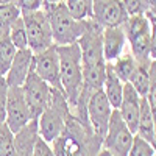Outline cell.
Segmentation results:
<instances>
[{"label": "cell", "mask_w": 156, "mask_h": 156, "mask_svg": "<svg viewBox=\"0 0 156 156\" xmlns=\"http://www.w3.org/2000/svg\"><path fill=\"white\" fill-rule=\"evenodd\" d=\"M30 120H33L30 108L25 101L20 86H9L8 100H6V119L5 123L9 126L12 133H17Z\"/></svg>", "instance_id": "obj_12"}, {"label": "cell", "mask_w": 156, "mask_h": 156, "mask_svg": "<svg viewBox=\"0 0 156 156\" xmlns=\"http://www.w3.org/2000/svg\"><path fill=\"white\" fill-rule=\"evenodd\" d=\"M33 156H55L51 145L48 142H45L41 136L37 137L36 144H34V150H33Z\"/></svg>", "instance_id": "obj_32"}, {"label": "cell", "mask_w": 156, "mask_h": 156, "mask_svg": "<svg viewBox=\"0 0 156 156\" xmlns=\"http://www.w3.org/2000/svg\"><path fill=\"white\" fill-rule=\"evenodd\" d=\"M145 16H156V0H144Z\"/></svg>", "instance_id": "obj_34"}, {"label": "cell", "mask_w": 156, "mask_h": 156, "mask_svg": "<svg viewBox=\"0 0 156 156\" xmlns=\"http://www.w3.org/2000/svg\"><path fill=\"white\" fill-rule=\"evenodd\" d=\"M8 36L11 39V42L14 44L17 50L20 48H28V39H27V30H25V22L23 17H17L14 22L9 25Z\"/></svg>", "instance_id": "obj_24"}, {"label": "cell", "mask_w": 156, "mask_h": 156, "mask_svg": "<svg viewBox=\"0 0 156 156\" xmlns=\"http://www.w3.org/2000/svg\"><path fill=\"white\" fill-rule=\"evenodd\" d=\"M153 119H154V139H153V147L156 150V108H153Z\"/></svg>", "instance_id": "obj_36"}, {"label": "cell", "mask_w": 156, "mask_h": 156, "mask_svg": "<svg viewBox=\"0 0 156 156\" xmlns=\"http://www.w3.org/2000/svg\"><path fill=\"white\" fill-rule=\"evenodd\" d=\"M37 137H39L37 119H33L23 128H20L17 133H14L17 156H33V150H34V144Z\"/></svg>", "instance_id": "obj_17"}, {"label": "cell", "mask_w": 156, "mask_h": 156, "mask_svg": "<svg viewBox=\"0 0 156 156\" xmlns=\"http://www.w3.org/2000/svg\"><path fill=\"white\" fill-rule=\"evenodd\" d=\"M42 9L48 19L53 44L56 45H67L76 42L86 28V20L75 19L70 11L67 9L64 0L61 2H44Z\"/></svg>", "instance_id": "obj_3"}, {"label": "cell", "mask_w": 156, "mask_h": 156, "mask_svg": "<svg viewBox=\"0 0 156 156\" xmlns=\"http://www.w3.org/2000/svg\"><path fill=\"white\" fill-rule=\"evenodd\" d=\"M51 90H53V87H50L31 69L25 83L22 84V92H23L25 101H27V105L30 108L33 119H37L42 114V111L45 109V106L48 105L50 97H51Z\"/></svg>", "instance_id": "obj_10"}, {"label": "cell", "mask_w": 156, "mask_h": 156, "mask_svg": "<svg viewBox=\"0 0 156 156\" xmlns=\"http://www.w3.org/2000/svg\"><path fill=\"white\" fill-rule=\"evenodd\" d=\"M16 53H17V48L11 42L9 36L0 37V76L6 75Z\"/></svg>", "instance_id": "obj_23"}, {"label": "cell", "mask_w": 156, "mask_h": 156, "mask_svg": "<svg viewBox=\"0 0 156 156\" xmlns=\"http://www.w3.org/2000/svg\"><path fill=\"white\" fill-rule=\"evenodd\" d=\"M140 100H142V97L136 92V89L129 83H125L123 84L122 101H120V106H119V112L122 115V119L125 120V123L128 125V128L131 129L134 134H136L137 122H139Z\"/></svg>", "instance_id": "obj_14"}, {"label": "cell", "mask_w": 156, "mask_h": 156, "mask_svg": "<svg viewBox=\"0 0 156 156\" xmlns=\"http://www.w3.org/2000/svg\"><path fill=\"white\" fill-rule=\"evenodd\" d=\"M123 30L126 34L128 47L131 53L137 59L142 61H151L150 58V41H151V25L150 19L145 14H134L128 16L126 22L123 23Z\"/></svg>", "instance_id": "obj_5"}, {"label": "cell", "mask_w": 156, "mask_h": 156, "mask_svg": "<svg viewBox=\"0 0 156 156\" xmlns=\"http://www.w3.org/2000/svg\"><path fill=\"white\" fill-rule=\"evenodd\" d=\"M6 3H14L16 5V0H0V5H6Z\"/></svg>", "instance_id": "obj_38"}, {"label": "cell", "mask_w": 156, "mask_h": 156, "mask_svg": "<svg viewBox=\"0 0 156 156\" xmlns=\"http://www.w3.org/2000/svg\"><path fill=\"white\" fill-rule=\"evenodd\" d=\"M105 78H106V61L92 64V66H83V83H84L83 87L87 89L89 92L101 89Z\"/></svg>", "instance_id": "obj_20"}, {"label": "cell", "mask_w": 156, "mask_h": 156, "mask_svg": "<svg viewBox=\"0 0 156 156\" xmlns=\"http://www.w3.org/2000/svg\"><path fill=\"white\" fill-rule=\"evenodd\" d=\"M22 17L25 22V30H27L28 48L33 51V55L45 50L50 45H53L51 28H50L48 19L42 8L36 9L33 12L22 14Z\"/></svg>", "instance_id": "obj_7"}, {"label": "cell", "mask_w": 156, "mask_h": 156, "mask_svg": "<svg viewBox=\"0 0 156 156\" xmlns=\"http://www.w3.org/2000/svg\"><path fill=\"white\" fill-rule=\"evenodd\" d=\"M154 156H156V153H154Z\"/></svg>", "instance_id": "obj_40"}, {"label": "cell", "mask_w": 156, "mask_h": 156, "mask_svg": "<svg viewBox=\"0 0 156 156\" xmlns=\"http://www.w3.org/2000/svg\"><path fill=\"white\" fill-rule=\"evenodd\" d=\"M101 44H103V58L106 62H112L115 58H119L123 53V50L128 47L123 25L103 28Z\"/></svg>", "instance_id": "obj_15"}, {"label": "cell", "mask_w": 156, "mask_h": 156, "mask_svg": "<svg viewBox=\"0 0 156 156\" xmlns=\"http://www.w3.org/2000/svg\"><path fill=\"white\" fill-rule=\"evenodd\" d=\"M147 98L151 108H156V59H151L150 62V86H148Z\"/></svg>", "instance_id": "obj_28"}, {"label": "cell", "mask_w": 156, "mask_h": 156, "mask_svg": "<svg viewBox=\"0 0 156 156\" xmlns=\"http://www.w3.org/2000/svg\"><path fill=\"white\" fill-rule=\"evenodd\" d=\"M92 19L101 28L119 27L128 19V12L122 0H94Z\"/></svg>", "instance_id": "obj_13"}, {"label": "cell", "mask_w": 156, "mask_h": 156, "mask_svg": "<svg viewBox=\"0 0 156 156\" xmlns=\"http://www.w3.org/2000/svg\"><path fill=\"white\" fill-rule=\"evenodd\" d=\"M101 34H103V28L94 19H87L86 28H84L83 34L80 36V39L76 41L78 47H80V51H81L83 66H92V64L105 62Z\"/></svg>", "instance_id": "obj_9"}, {"label": "cell", "mask_w": 156, "mask_h": 156, "mask_svg": "<svg viewBox=\"0 0 156 156\" xmlns=\"http://www.w3.org/2000/svg\"><path fill=\"white\" fill-rule=\"evenodd\" d=\"M123 6L128 12V16H134V14H145V8H144V0H122Z\"/></svg>", "instance_id": "obj_31"}, {"label": "cell", "mask_w": 156, "mask_h": 156, "mask_svg": "<svg viewBox=\"0 0 156 156\" xmlns=\"http://www.w3.org/2000/svg\"><path fill=\"white\" fill-rule=\"evenodd\" d=\"M136 134L153 144L154 119H153V108H151L147 97H142V100H140V112H139V122H137Z\"/></svg>", "instance_id": "obj_19"}, {"label": "cell", "mask_w": 156, "mask_h": 156, "mask_svg": "<svg viewBox=\"0 0 156 156\" xmlns=\"http://www.w3.org/2000/svg\"><path fill=\"white\" fill-rule=\"evenodd\" d=\"M98 156H115V154H112V153H109V151H106V150H100L98 151Z\"/></svg>", "instance_id": "obj_37"}, {"label": "cell", "mask_w": 156, "mask_h": 156, "mask_svg": "<svg viewBox=\"0 0 156 156\" xmlns=\"http://www.w3.org/2000/svg\"><path fill=\"white\" fill-rule=\"evenodd\" d=\"M8 83L5 76H0V123H3L6 119V100H8Z\"/></svg>", "instance_id": "obj_29"}, {"label": "cell", "mask_w": 156, "mask_h": 156, "mask_svg": "<svg viewBox=\"0 0 156 156\" xmlns=\"http://www.w3.org/2000/svg\"><path fill=\"white\" fill-rule=\"evenodd\" d=\"M8 31H9V23L2 16H0V37L8 36Z\"/></svg>", "instance_id": "obj_35"}, {"label": "cell", "mask_w": 156, "mask_h": 156, "mask_svg": "<svg viewBox=\"0 0 156 156\" xmlns=\"http://www.w3.org/2000/svg\"><path fill=\"white\" fill-rule=\"evenodd\" d=\"M55 156H98L101 139H98L89 122H84L72 112L62 133L51 142Z\"/></svg>", "instance_id": "obj_1"}, {"label": "cell", "mask_w": 156, "mask_h": 156, "mask_svg": "<svg viewBox=\"0 0 156 156\" xmlns=\"http://www.w3.org/2000/svg\"><path fill=\"white\" fill-rule=\"evenodd\" d=\"M16 5L20 9L22 14H27V12L41 9L44 5V0H16Z\"/></svg>", "instance_id": "obj_30"}, {"label": "cell", "mask_w": 156, "mask_h": 156, "mask_svg": "<svg viewBox=\"0 0 156 156\" xmlns=\"http://www.w3.org/2000/svg\"><path fill=\"white\" fill-rule=\"evenodd\" d=\"M0 156H17L14 133L5 122L0 123Z\"/></svg>", "instance_id": "obj_26"}, {"label": "cell", "mask_w": 156, "mask_h": 156, "mask_svg": "<svg viewBox=\"0 0 156 156\" xmlns=\"http://www.w3.org/2000/svg\"><path fill=\"white\" fill-rule=\"evenodd\" d=\"M70 14L78 20L92 19V3L94 0H64Z\"/></svg>", "instance_id": "obj_25"}, {"label": "cell", "mask_w": 156, "mask_h": 156, "mask_svg": "<svg viewBox=\"0 0 156 156\" xmlns=\"http://www.w3.org/2000/svg\"><path fill=\"white\" fill-rule=\"evenodd\" d=\"M112 106L108 100V97L105 95L103 89H97L87 98V106H86V112H87V120L89 125L92 128L94 134L103 140L108 129V123L112 114Z\"/></svg>", "instance_id": "obj_8"}, {"label": "cell", "mask_w": 156, "mask_h": 156, "mask_svg": "<svg viewBox=\"0 0 156 156\" xmlns=\"http://www.w3.org/2000/svg\"><path fill=\"white\" fill-rule=\"evenodd\" d=\"M136 66H137V59H136L134 55L131 53L129 47H126V48L123 50V53L111 62L112 70L115 72V75L119 76L123 83H128L129 76H131V73H133V70L136 69Z\"/></svg>", "instance_id": "obj_22"}, {"label": "cell", "mask_w": 156, "mask_h": 156, "mask_svg": "<svg viewBox=\"0 0 156 156\" xmlns=\"http://www.w3.org/2000/svg\"><path fill=\"white\" fill-rule=\"evenodd\" d=\"M33 67V51L30 48H20L12 59L11 66L5 75L8 86H20L25 83Z\"/></svg>", "instance_id": "obj_16"}, {"label": "cell", "mask_w": 156, "mask_h": 156, "mask_svg": "<svg viewBox=\"0 0 156 156\" xmlns=\"http://www.w3.org/2000/svg\"><path fill=\"white\" fill-rule=\"evenodd\" d=\"M59 56V78L62 92L66 95L70 109L76 105L83 90V61L78 42L67 45H56Z\"/></svg>", "instance_id": "obj_2"}, {"label": "cell", "mask_w": 156, "mask_h": 156, "mask_svg": "<svg viewBox=\"0 0 156 156\" xmlns=\"http://www.w3.org/2000/svg\"><path fill=\"white\" fill-rule=\"evenodd\" d=\"M34 73L41 76L42 80L53 89H58L62 92L61 78H59V56L56 44L47 47L45 50L33 55V67Z\"/></svg>", "instance_id": "obj_11"}, {"label": "cell", "mask_w": 156, "mask_h": 156, "mask_svg": "<svg viewBox=\"0 0 156 156\" xmlns=\"http://www.w3.org/2000/svg\"><path fill=\"white\" fill-rule=\"evenodd\" d=\"M72 114L69 106V101L64 95V92L58 89L51 90V97L48 105L42 111V114L37 117V131L45 142L51 144L61 133L67 123V119Z\"/></svg>", "instance_id": "obj_4"}, {"label": "cell", "mask_w": 156, "mask_h": 156, "mask_svg": "<svg viewBox=\"0 0 156 156\" xmlns=\"http://www.w3.org/2000/svg\"><path fill=\"white\" fill-rule=\"evenodd\" d=\"M134 133L128 128L119 109H112L111 119L108 123L106 134L101 140V148L115 156H126L128 150L133 144Z\"/></svg>", "instance_id": "obj_6"}, {"label": "cell", "mask_w": 156, "mask_h": 156, "mask_svg": "<svg viewBox=\"0 0 156 156\" xmlns=\"http://www.w3.org/2000/svg\"><path fill=\"white\" fill-rule=\"evenodd\" d=\"M151 25V41H150V58L156 59V16H148Z\"/></svg>", "instance_id": "obj_33"}, {"label": "cell", "mask_w": 156, "mask_h": 156, "mask_svg": "<svg viewBox=\"0 0 156 156\" xmlns=\"http://www.w3.org/2000/svg\"><path fill=\"white\" fill-rule=\"evenodd\" d=\"M150 62L151 61L137 62L136 69L133 70L131 76H129V80H128V83L136 89V92L140 97H147V94H148V86H150Z\"/></svg>", "instance_id": "obj_21"}, {"label": "cell", "mask_w": 156, "mask_h": 156, "mask_svg": "<svg viewBox=\"0 0 156 156\" xmlns=\"http://www.w3.org/2000/svg\"><path fill=\"white\" fill-rule=\"evenodd\" d=\"M123 84L125 83L112 70L111 62H106V78H105V83H103L101 89L114 109H119V106H120L122 95H123Z\"/></svg>", "instance_id": "obj_18"}, {"label": "cell", "mask_w": 156, "mask_h": 156, "mask_svg": "<svg viewBox=\"0 0 156 156\" xmlns=\"http://www.w3.org/2000/svg\"><path fill=\"white\" fill-rule=\"evenodd\" d=\"M156 150L153 147L151 142L142 139L140 136L134 134L133 137V144L128 150V154L126 156H154Z\"/></svg>", "instance_id": "obj_27"}, {"label": "cell", "mask_w": 156, "mask_h": 156, "mask_svg": "<svg viewBox=\"0 0 156 156\" xmlns=\"http://www.w3.org/2000/svg\"><path fill=\"white\" fill-rule=\"evenodd\" d=\"M44 2H61V0H44Z\"/></svg>", "instance_id": "obj_39"}]
</instances>
